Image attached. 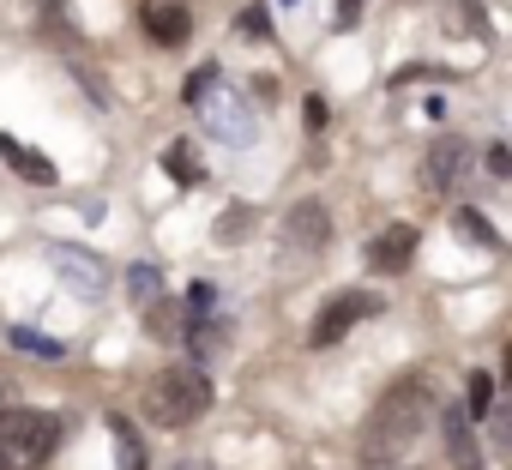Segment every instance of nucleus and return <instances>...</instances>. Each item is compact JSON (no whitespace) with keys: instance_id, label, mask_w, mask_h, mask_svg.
<instances>
[{"instance_id":"14","label":"nucleus","mask_w":512,"mask_h":470,"mask_svg":"<svg viewBox=\"0 0 512 470\" xmlns=\"http://www.w3.org/2000/svg\"><path fill=\"white\" fill-rule=\"evenodd\" d=\"M109 428H115V470H151V464H145L139 434L127 428V416H109Z\"/></svg>"},{"instance_id":"18","label":"nucleus","mask_w":512,"mask_h":470,"mask_svg":"<svg viewBox=\"0 0 512 470\" xmlns=\"http://www.w3.org/2000/svg\"><path fill=\"white\" fill-rule=\"evenodd\" d=\"M235 31H241L247 43H266V37H272V13H266V7H247V13L235 19Z\"/></svg>"},{"instance_id":"10","label":"nucleus","mask_w":512,"mask_h":470,"mask_svg":"<svg viewBox=\"0 0 512 470\" xmlns=\"http://www.w3.org/2000/svg\"><path fill=\"white\" fill-rule=\"evenodd\" d=\"M458 175H464V139H458V133H446V139H434V145H428V157H422V181H428L434 193H446Z\"/></svg>"},{"instance_id":"8","label":"nucleus","mask_w":512,"mask_h":470,"mask_svg":"<svg viewBox=\"0 0 512 470\" xmlns=\"http://www.w3.org/2000/svg\"><path fill=\"white\" fill-rule=\"evenodd\" d=\"M139 25L151 31V43H157V49H181V43L193 37V13L181 7V0H145Z\"/></svg>"},{"instance_id":"19","label":"nucleus","mask_w":512,"mask_h":470,"mask_svg":"<svg viewBox=\"0 0 512 470\" xmlns=\"http://www.w3.org/2000/svg\"><path fill=\"white\" fill-rule=\"evenodd\" d=\"M127 296L133 302H157V266H127Z\"/></svg>"},{"instance_id":"25","label":"nucleus","mask_w":512,"mask_h":470,"mask_svg":"<svg viewBox=\"0 0 512 470\" xmlns=\"http://www.w3.org/2000/svg\"><path fill=\"white\" fill-rule=\"evenodd\" d=\"M326 121H332V109H326V103H320V97H308V127H314V133H320V127H326Z\"/></svg>"},{"instance_id":"24","label":"nucleus","mask_w":512,"mask_h":470,"mask_svg":"<svg viewBox=\"0 0 512 470\" xmlns=\"http://www.w3.org/2000/svg\"><path fill=\"white\" fill-rule=\"evenodd\" d=\"M211 79H217V67H199V73H193V79H187V103H193V97H199V91H205V85H211Z\"/></svg>"},{"instance_id":"6","label":"nucleus","mask_w":512,"mask_h":470,"mask_svg":"<svg viewBox=\"0 0 512 470\" xmlns=\"http://www.w3.org/2000/svg\"><path fill=\"white\" fill-rule=\"evenodd\" d=\"M49 260H55V272H61V284H67L73 296H85V302L109 296V266H103L97 254H79V248L55 242V248H49Z\"/></svg>"},{"instance_id":"7","label":"nucleus","mask_w":512,"mask_h":470,"mask_svg":"<svg viewBox=\"0 0 512 470\" xmlns=\"http://www.w3.org/2000/svg\"><path fill=\"white\" fill-rule=\"evenodd\" d=\"M362 260H368V272H410V260H416V223H386L380 235H368V248H362Z\"/></svg>"},{"instance_id":"4","label":"nucleus","mask_w":512,"mask_h":470,"mask_svg":"<svg viewBox=\"0 0 512 470\" xmlns=\"http://www.w3.org/2000/svg\"><path fill=\"white\" fill-rule=\"evenodd\" d=\"M193 109L211 121L217 139H229V145H253V109H247L235 91H223V79H211V85L193 97Z\"/></svg>"},{"instance_id":"20","label":"nucleus","mask_w":512,"mask_h":470,"mask_svg":"<svg viewBox=\"0 0 512 470\" xmlns=\"http://www.w3.org/2000/svg\"><path fill=\"white\" fill-rule=\"evenodd\" d=\"M181 332H187L181 314H175L169 302H157V308H151V338H181Z\"/></svg>"},{"instance_id":"3","label":"nucleus","mask_w":512,"mask_h":470,"mask_svg":"<svg viewBox=\"0 0 512 470\" xmlns=\"http://www.w3.org/2000/svg\"><path fill=\"white\" fill-rule=\"evenodd\" d=\"M211 410V380L187 362V368H163L151 386H145V416L163 422V428H193L199 416Z\"/></svg>"},{"instance_id":"23","label":"nucleus","mask_w":512,"mask_h":470,"mask_svg":"<svg viewBox=\"0 0 512 470\" xmlns=\"http://www.w3.org/2000/svg\"><path fill=\"white\" fill-rule=\"evenodd\" d=\"M211 302H217L211 284H193V290H187V308H193V314H211Z\"/></svg>"},{"instance_id":"17","label":"nucleus","mask_w":512,"mask_h":470,"mask_svg":"<svg viewBox=\"0 0 512 470\" xmlns=\"http://www.w3.org/2000/svg\"><path fill=\"white\" fill-rule=\"evenodd\" d=\"M247 229H253V211H247V205H229V211L217 217V242H241Z\"/></svg>"},{"instance_id":"16","label":"nucleus","mask_w":512,"mask_h":470,"mask_svg":"<svg viewBox=\"0 0 512 470\" xmlns=\"http://www.w3.org/2000/svg\"><path fill=\"white\" fill-rule=\"evenodd\" d=\"M223 344H229V326H223V320H211V314H199V326H193V356L205 362V356H211V350H223Z\"/></svg>"},{"instance_id":"9","label":"nucleus","mask_w":512,"mask_h":470,"mask_svg":"<svg viewBox=\"0 0 512 470\" xmlns=\"http://www.w3.org/2000/svg\"><path fill=\"white\" fill-rule=\"evenodd\" d=\"M284 235H290V248H302V254H320V248L332 242V211H326L320 199H302V205L284 217Z\"/></svg>"},{"instance_id":"22","label":"nucleus","mask_w":512,"mask_h":470,"mask_svg":"<svg viewBox=\"0 0 512 470\" xmlns=\"http://www.w3.org/2000/svg\"><path fill=\"white\" fill-rule=\"evenodd\" d=\"M488 404H494V380L470 374V416H488Z\"/></svg>"},{"instance_id":"12","label":"nucleus","mask_w":512,"mask_h":470,"mask_svg":"<svg viewBox=\"0 0 512 470\" xmlns=\"http://www.w3.org/2000/svg\"><path fill=\"white\" fill-rule=\"evenodd\" d=\"M440 422H446V446H452V464H458V470H482V452H476V434H470L464 410H446Z\"/></svg>"},{"instance_id":"27","label":"nucleus","mask_w":512,"mask_h":470,"mask_svg":"<svg viewBox=\"0 0 512 470\" xmlns=\"http://www.w3.org/2000/svg\"><path fill=\"white\" fill-rule=\"evenodd\" d=\"M362 19V0H338V25H356Z\"/></svg>"},{"instance_id":"28","label":"nucleus","mask_w":512,"mask_h":470,"mask_svg":"<svg viewBox=\"0 0 512 470\" xmlns=\"http://www.w3.org/2000/svg\"><path fill=\"white\" fill-rule=\"evenodd\" d=\"M7 392H13V380H7V374H0V398H7Z\"/></svg>"},{"instance_id":"15","label":"nucleus","mask_w":512,"mask_h":470,"mask_svg":"<svg viewBox=\"0 0 512 470\" xmlns=\"http://www.w3.org/2000/svg\"><path fill=\"white\" fill-rule=\"evenodd\" d=\"M452 235H458V242H476V248H500V235L488 229V217H482V211H470V205H464V211H452Z\"/></svg>"},{"instance_id":"2","label":"nucleus","mask_w":512,"mask_h":470,"mask_svg":"<svg viewBox=\"0 0 512 470\" xmlns=\"http://www.w3.org/2000/svg\"><path fill=\"white\" fill-rule=\"evenodd\" d=\"M61 446L55 410H0V470H43Z\"/></svg>"},{"instance_id":"5","label":"nucleus","mask_w":512,"mask_h":470,"mask_svg":"<svg viewBox=\"0 0 512 470\" xmlns=\"http://www.w3.org/2000/svg\"><path fill=\"white\" fill-rule=\"evenodd\" d=\"M380 308H386L380 296H368V290H344V296H332V302L320 308V320L308 326V344H314V350H326V344H338V338H344L350 326L374 320Z\"/></svg>"},{"instance_id":"21","label":"nucleus","mask_w":512,"mask_h":470,"mask_svg":"<svg viewBox=\"0 0 512 470\" xmlns=\"http://www.w3.org/2000/svg\"><path fill=\"white\" fill-rule=\"evenodd\" d=\"M13 344H19V350H31V356H61V344H55V338H43V332H25V326L13 332Z\"/></svg>"},{"instance_id":"26","label":"nucleus","mask_w":512,"mask_h":470,"mask_svg":"<svg viewBox=\"0 0 512 470\" xmlns=\"http://www.w3.org/2000/svg\"><path fill=\"white\" fill-rule=\"evenodd\" d=\"M506 169H512V151H506V145H494V151H488V175H506Z\"/></svg>"},{"instance_id":"11","label":"nucleus","mask_w":512,"mask_h":470,"mask_svg":"<svg viewBox=\"0 0 512 470\" xmlns=\"http://www.w3.org/2000/svg\"><path fill=\"white\" fill-rule=\"evenodd\" d=\"M0 157H7V163H13V169H19V175L31 181V187H55V181H61V175H55V163H49L43 151H31V145H19L13 133H0Z\"/></svg>"},{"instance_id":"1","label":"nucleus","mask_w":512,"mask_h":470,"mask_svg":"<svg viewBox=\"0 0 512 470\" xmlns=\"http://www.w3.org/2000/svg\"><path fill=\"white\" fill-rule=\"evenodd\" d=\"M428 416H434V392H428L422 380H398V386L380 398V410L368 416V464L398 458V452L428 428Z\"/></svg>"},{"instance_id":"13","label":"nucleus","mask_w":512,"mask_h":470,"mask_svg":"<svg viewBox=\"0 0 512 470\" xmlns=\"http://www.w3.org/2000/svg\"><path fill=\"white\" fill-rule=\"evenodd\" d=\"M163 175H169L175 187H199V181H205V163H199V151H193L187 139H175V145L163 151Z\"/></svg>"}]
</instances>
